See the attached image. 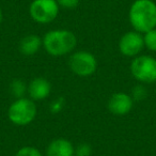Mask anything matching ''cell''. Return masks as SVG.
Listing matches in <instances>:
<instances>
[{
    "instance_id": "6da1fadb",
    "label": "cell",
    "mask_w": 156,
    "mask_h": 156,
    "mask_svg": "<svg viewBox=\"0 0 156 156\" xmlns=\"http://www.w3.org/2000/svg\"><path fill=\"white\" fill-rule=\"evenodd\" d=\"M128 20L133 29L142 34L156 28V3L153 0H135L128 11Z\"/></svg>"
},
{
    "instance_id": "7a4b0ae2",
    "label": "cell",
    "mask_w": 156,
    "mask_h": 156,
    "mask_svg": "<svg viewBox=\"0 0 156 156\" xmlns=\"http://www.w3.org/2000/svg\"><path fill=\"white\" fill-rule=\"evenodd\" d=\"M43 47L52 57H62L69 55L77 45L75 33L66 29H54L45 33L43 37Z\"/></svg>"
},
{
    "instance_id": "3957f363",
    "label": "cell",
    "mask_w": 156,
    "mask_h": 156,
    "mask_svg": "<svg viewBox=\"0 0 156 156\" xmlns=\"http://www.w3.org/2000/svg\"><path fill=\"white\" fill-rule=\"evenodd\" d=\"M37 107L30 98H16L8 109V118L10 122L17 126H26L35 120Z\"/></svg>"
},
{
    "instance_id": "277c9868",
    "label": "cell",
    "mask_w": 156,
    "mask_h": 156,
    "mask_svg": "<svg viewBox=\"0 0 156 156\" xmlns=\"http://www.w3.org/2000/svg\"><path fill=\"white\" fill-rule=\"evenodd\" d=\"M130 73L141 83H153L156 81V59L149 55H139L130 63Z\"/></svg>"
},
{
    "instance_id": "5b68a950",
    "label": "cell",
    "mask_w": 156,
    "mask_h": 156,
    "mask_svg": "<svg viewBox=\"0 0 156 156\" xmlns=\"http://www.w3.org/2000/svg\"><path fill=\"white\" fill-rule=\"evenodd\" d=\"M69 65L75 75L79 77H88L95 73L98 69V60L92 52L78 50L71 55Z\"/></svg>"
},
{
    "instance_id": "8992f818",
    "label": "cell",
    "mask_w": 156,
    "mask_h": 156,
    "mask_svg": "<svg viewBox=\"0 0 156 156\" xmlns=\"http://www.w3.org/2000/svg\"><path fill=\"white\" fill-rule=\"evenodd\" d=\"M60 7L57 0H33L29 7L31 18L37 24H49L59 15Z\"/></svg>"
},
{
    "instance_id": "52a82bcc",
    "label": "cell",
    "mask_w": 156,
    "mask_h": 156,
    "mask_svg": "<svg viewBox=\"0 0 156 156\" xmlns=\"http://www.w3.org/2000/svg\"><path fill=\"white\" fill-rule=\"evenodd\" d=\"M119 50L123 56L135 58L139 56L144 48L143 34L138 31H127L121 37L119 41Z\"/></svg>"
},
{
    "instance_id": "ba28073f",
    "label": "cell",
    "mask_w": 156,
    "mask_h": 156,
    "mask_svg": "<svg viewBox=\"0 0 156 156\" xmlns=\"http://www.w3.org/2000/svg\"><path fill=\"white\" fill-rule=\"evenodd\" d=\"M134 106V100L126 92H117L110 96L108 101V110L112 115H125L130 112Z\"/></svg>"
},
{
    "instance_id": "9c48e42d",
    "label": "cell",
    "mask_w": 156,
    "mask_h": 156,
    "mask_svg": "<svg viewBox=\"0 0 156 156\" xmlns=\"http://www.w3.org/2000/svg\"><path fill=\"white\" fill-rule=\"evenodd\" d=\"M29 98L33 101H43L51 93V83L44 77H35L29 83Z\"/></svg>"
},
{
    "instance_id": "30bf717a",
    "label": "cell",
    "mask_w": 156,
    "mask_h": 156,
    "mask_svg": "<svg viewBox=\"0 0 156 156\" xmlns=\"http://www.w3.org/2000/svg\"><path fill=\"white\" fill-rule=\"evenodd\" d=\"M46 156H75V147L65 138H57L46 147Z\"/></svg>"
},
{
    "instance_id": "8fae6325",
    "label": "cell",
    "mask_w": 156,
    "mask_h": 156,
    "mask_svg": "<svg viewBox=\"0 0 156 156\" xmlns=\"http://www.w3.org/2000/svg\"><path fill=\"white\" fill-rule=\"evenodd\" d=\"M42 46H43L42 37H40L37 34H28L20 40V51L24 56H33L39 52Z\"/></svg>"
},
{
    "instance_id": "7c38bea8",
    "label": "cell",
    "mask_w": 156,
    "mask_h": 156,
    "mask_svg": "<svg viewBox=\"0 0 156 156\" xmlns=\"http://www.w3.org/2000/svg\"><path fill=\"white\" fill-rule=\"evenodd\" d=\"M10 91L13 94L14 98H25L26 93L28 92V86L22 79H14L10 85Z\"/></svg>"
},
{
    "instance_id": "4fadbf2b",
    "label": "cell",
    "mask_w": 156,
    "mask_h": 156,
    "mask_svg": "<svg viewBox=\"0 0 156 156\" xmlns=\"http://www.w3.org/2000/svg\"><path fill=\"white\" fill-rule=\"evenodd\" d=\"M143 42L147 49H149L150 51H156V28L143 33Z\"/></svg>"
},
{
    "instance_id": "5bb4252c",
    "label": "cell",
    "mask_w": 156,
    "mask_h": 156,
    "mask_svg": "<svg viewBox=\"0 0 156 156\" xmlns=\"http://www.w3.org/2000/svg\"><path fill=\"white\" fill-rule=\"evenodd\" d=\"M15 156H43L42 152L39 149L31 145H26L23 147L16 152Z\"/></svg>"
},
{
    "instance_id": "9a60e30c",
    "label": "cell",
    "mask_w": 156,
    "mask_h": 156,
    "mask_svg": "<svg viewBox=\"0 0 156 156\" xmlns=\"http://www.w3.org/2000/svg\"><path fill=\"white\" fill-rule=\"evenodd\" d=\"M147 89L142 85H137L133 89L130 96H132L134 101H142L147 98Z\"/></svg>"
},
{
    "instance_id": "2e32d148",
    "label": "cell",
    "mask_w": 156,
    "mask_h": 156,
    "mask_svg": "<svg viewBox=\"0 0 156 156\" xmlns=\"http://www.w3.org/2000/svg\"><path fill=\"white\" fill-rule=\"evenodd\" d=\"M92 147L87 142L78 144L75 147V156H91Z\"/></svg>"
},
{
    "instance_id": "e0dca14e",
    "label": "cell",
    "mask_w": 156,
    "mask_h": 156,
    "mask_svg": "<svg viewBox=\"0 0 156 156\" xmlns=\"http://www.w3.org/2000/svg\"><path fill=\"white\" fill-rule=\"evenodd\" d=\"M64 107V100L62 98H58L52 101L49 105V110L51 113H59Z\"/></svg>"
},
{
    "instance_id": "ac0fdd59",
    "label": "cell",
    "mask_w": 156,
    "mask_h": 156,
    "mask_svg": "<svg viewBox=\"0 0 156 156\" xmlns=\"http://www.w3.org/2000/svg\"><path fill=\"white\" fill-rule=\"evenodd\" d=\"M80 0H57L59 7L63 8V9L67 10H73L78 7Z\"/></svg>"
},
{
    "instance_id": "d6986e66",
    "label": "cell",
    "mask_w": 156,
    "mask_h": 156,
    "mask_svg": "<svg viewBox=\"0 0 156 156\" xmlns=\"http://www.w3.org/2000/svg\"><path fill=\"white\" fill-rule=\"evenodd\" d=\"M2 20H3V13H2V10L0 8V26L2 24Z\"/></svg>"
}]
</instances>
